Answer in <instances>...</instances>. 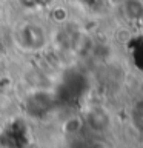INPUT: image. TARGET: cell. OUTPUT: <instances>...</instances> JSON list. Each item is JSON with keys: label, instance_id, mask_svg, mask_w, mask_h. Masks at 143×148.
<instances>
[{"label": "cell", "instance_id": "6da1fadb", "mask_svg": "<svg viewBox=\"0 0 143 148\" xmlns=\"http://www.w3.org/2000/svg\"><path fill=\"white\" fill-rule=\"evenodd\" d=\"M16 37L18 43L22 45V48L31 49V51H37L43 48L46 42L43 28H40L39 25H34V23H26V25L20 26L16 32Z\"/></svg>", "mask_w": 143, "mask_h": 148}, {"label": "cell", "instance_id": "7a4b0ae2", "mask_svg": "<svg viewBox=\"0 0 143 148\" xmlns=\"http://www.w3.org/2000/svg\"><path fill=\"white\" fill-rule=\"evenodd\" d=\"M52 106V97L48 91H35L28 97L26 100V110L32 117H43L48 114V111Z\"/></svg>", "mask_w": 143, "mask_h": 148}, {"label": "cell", "instance_id": "3957f363", "mask_svg": "<svg viewBox=\"0 0 143 148\" xmlns=\"http://www.w3.org/2000/svg\"><path fill=\"white\" fill-rule=\"evenodd\" d=\"M125 12H126V16L129 18L140 20V18H143V3L140 0H126Z\"/></svg>", "mask_w": 143, "mask_h": 148}, {"label": "cell", "instance_id": "277c9868", "mask_svg": "<svg viewBox=\"0 0 143 148\" xmlns=\"http://www.w3.org/2000/svg\"><path fill=\"white\" fill-rule=\"evenodd\" d=\"M51 3V0H35V6L37 8H43V6H48V5Z\"/></svg>", "mask_w": 143, "mask_h": 148}]
</instances>
